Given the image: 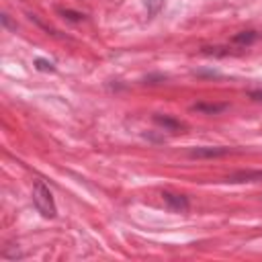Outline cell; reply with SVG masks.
<instances>
[{
  "mask_svg": "<svg viewBox=\"0 0 262 262\" xmlns=\"http://www.w3.org/2000/svg\"><path fill=\"white\" fill-rule=\"evenodd\" d=\"M231 149L225 147V145H201V147H192L188 151L190 158H196V160H207V158H221L225 154H229Z\"/></svg>",
  "mask_w": 262,
  "mask_h": 262,
  "instance_id": "obj_2",
  "label": "cell"
},
{
  "mask_svg": "<svg viewBox=\"0 0 262 262\" xmlns=\"http://www.w3.org/2000/svg\"><path fill=\"white\" fill-rule=\"evenodd\" d=\"M33 66H35V70H39V72H55L53 61H49V59H45V57H37V59L33 61Z\"/></svg>",
  "mask_w": 262,
  "mask_h": 262,
  "instance_id": "obj_8",
  "label": "cell"
},
{
  "mask_svg": "<svg viewBox=\"0 0 262 262\" xmlns=\"http://www.w3.org/2000/svg\"><path fill=\"white\" fill-rule=\"evenodd\" d=\"M145 6H147L149 16H156V14H158V10L164 6V0H145Z\"/></svg>",
  "mask_w": 262,
  "mask_h": 262,
  "instance_id": "obj_10",
  "label": "cell"
},
{
  "mask_svg": "<svg viewBox=\"0 0 262 262\" xmlns=\"http://www.w3.org/2000/svg\"><path fill=\"white\" fill-rule=\"evenodd\" d=\"M192 111H199V113H209V115H217L221 111L227 108V104H211V102H196L190 106Z\"/></svg>",
  "mask_w": 262,
  "mask_h": 262,
  "instance_id": "obj_7",
  "label": "cell"
},
{
  "mask_svg": "<svg viewBox=\"0 0 262 262\" xmlns=\"http://www.w3.org/2000/svg\"><path fill=\"white\" fill-rule=\"evenodd\" d=\"M2 25H4L6 29H10V31H16V25H12V23H10L8 14H2Z\"/></svg>",
  "mask_w": 262,
  "mask_h": 262,
  "instance_id": "obj_12",
  "label": "cell"
},
{
  "mask_svg": "<svg viewBox=\"0 0 262 262\" xmlns=\"http://www.w3.org/2000/svg\"><path fill=\"white\" fill-rule=\"evenodd\" d=\"M162 199L168 207V211L172 213H186L188 211V199L184 194H178V192H170V190H164L162 192Z\"/></svg>",
  "mask_w": 262,
  "mask_h": 262,
  "instance_id": "obj_3",
  "label": "cell"
},
{
  "mask_svg": "<svg viewBox=\"0 0 262 262\" xmlns=\"http://www.w3.org/2000/svg\"><path fill=\"white\" fill-rule=\"evenodd\" d=\"M143 80H145V84H158V82H164L166 76H164V74H149V76H145Z\"/></svg>",
  "mask_w": 262,
  "mask_h": 262,
  "instance_id": "obj_11",
  "label": "cell"
},
{
  "mask_svg": "<svg viewBox=\"0 0 262 262\" xmlns=\"http://www.w3.org/2000/svg\"><path fill=\"white\" fill-rule=\"evenodd\" d=\"M229 184H239V182H262V170H237L225 178Z\"/></svg>",
  "mask_w": 262,
  "mask_h": 262,
  "instance_id": "obj_4",
  "label": "cell"
},
{
  "mask_svg": "<svg viewBox=\"0 0 262 262\" xmlns=\"http://www.w3.org/2000/svg\"><path fill=\"white\" fill-rule=\"evenodd\" d=\"M33 203H35V209L45 219H53L57 215V207H55L53 194H51L49 186L43 180H35V184H33Z\"/></svg>",
  "mask_w": 262,
  "mask_h": 262,
  "instance_id": "obj_1",
  "label": "cell"
},
{
  "mask_svg": "<svg viewBox=\"0 0 262 262\" xmlns=\"http://www.w3.org/2000/svg\"><path fill=\"white\" fill-rule=\"evenodd\" d=\"M256 39H258V33L256 31H242V33H235L231 37V43L233 45H239V47H250Z\"/></svg>",
  "mask_w": 262,
  "mask_h": 262,
  "instance_id": "obj_6",
  "label": "cell"
},
{
  "mask_svg": "<svg viewBox=\"0 0 262 262\" xmlns=\"http://www.w3.org/2000/svg\"><path fill=\"white\" fill-rule=\"evenodd\" d=\"M154 123L160 125L164 131H172V133H178L184 129V123H180L178 119H174L170 115H154Z\"/></svg>",
  "mask_w": 262,
  "mask_h": 262,
  "instance_id": "obj_5",
  "label": "cell"
},
{
  "mask_svg": "<svg viewBox=\"0 0 262 262\" xmlns=\"http://www.w3.org/2000/svg\"><path fill=\"white\" fill-rule=\"evenodd\" d=\"M248 96H250L252 100H262V90H250Z\"/></svg>",
  "mask_w": 262,
  "mask_h": 262,
  "instance_id": "obj_13",
  "label": "cell"
},
{
  "mask_svg": "<svg viewBox=\"0 0 262 262\" xmlns=\"http://www.w3.org/2000/svg\"><path fill=\"white\" fill-rule=\"evenodd\" d=\"M199 76H213V78H219V72H196Z\"/></svg>",
  "mask_w": 262,
  "mask_h": 262,
  "instance_id": "obj_14",
  "label": "cell"
},
{
  "mask_svg": "<svg viewBox=\"0 0 262 262\" xmlns=\"http://www.w3.org/2000/svg\"><path fill=\"white\" fill-rule=\"evenodd\" d=\"M59 12L63 14V18H68V20H72V23H82V20L86 18L82 12H74V10H70V8H61Z\"/></svg>",
  "mask_w": 262,
  "mask_h": 262,
  "instance_id": "obj_9",
  "label": "cell"
}]
</instances>
